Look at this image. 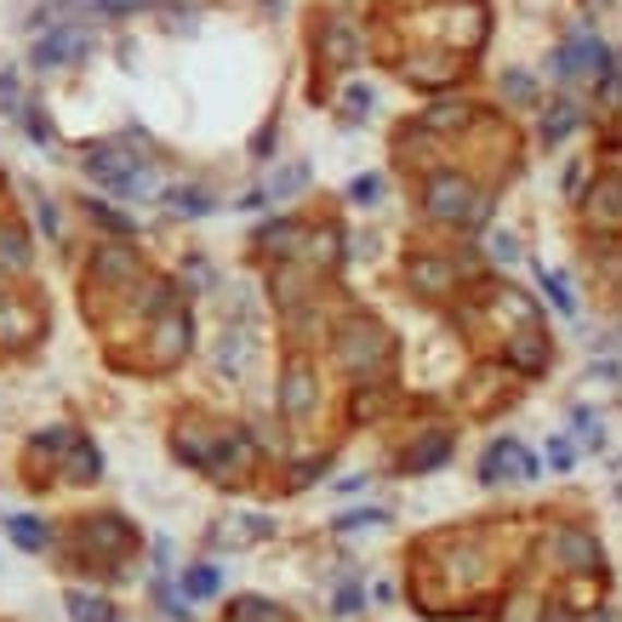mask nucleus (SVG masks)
Masks as SVG:
<instances>
[{
  "label": "nucleus",
  "instance_id": "f257e3e1",
  "mask_svg": "<svg viewBox=\"0 0 622 622\" xmlns=\"http://www.w3.org/2000/svg\"><path fill=\"white\" fill-rule=\"evenodd\" d=\"M422 212H429V223H445V229L468 235L491 217V194L475 178H463V171H429L422 178Z\"/></svg>",
  "mask_w": 622,
  "mask_h": 622
},
{
  "label": "nucleus",
  "instance_id": "f03ea898",
  "mask_svg": "<svg viewBox=\"0 0 622 622\" xmlns=\"http://www.w3.org/2000/svg\"><path fill=\"white\" fill-rule=\"evenodd\" d=\"M549 554L560 577H606V549L583 519H565V526L549 531Z\"/></svg>",
  "mask_w": 622,
  "mask_h": 622
},
{
  "label": "nucleus",
  "instance_id": "7ed1b4c3",
  "mask_svg": "<svg viewBox=\"0 0 622 622\" xmlns=\"http://www.w3.org/2000/svg\"><path fill=\"white\" fill-rule=\"evenodd\" d=\"M388 360H394V337L378 326V320H366V314H355L348 326L337 332V366H348V371H388Z\"/></svg>",
  "mask_w": 622,
  "mask_h": 622
},
{
  "label": "nucleus",
  "instance_id": "20e7f679",
  "mask_svg": "<svg viewBox=\"0 0 622 622\" xmlns=\"http://www.w3.org/2000/svg\"><path fill=\"white\" fill-rule=\"evenodd\" d=\"M406 275H411V286L422 291V297H457V286L468 280V263L463 258H434V252H417L411 263H406Z\"/></svg>",
  "mask_w": 622,
  "mask_h": 622
},
{
  "label": "nucleus",
  "instance_id": "39448f33",
  "mask_svg": "<svg viewBox=\"0 0 622 622\" xmlns=\"http://www.w3.org/2000/svg\"><path fill=\"white\" fill-rule=\"evenodd\" d=\"M583 217L600 235H622V171L617 166H606L600 178H594V189L583 194Z\"/></svg>",
  "mask_w": 622,
  "mask_h": 622
},
{
  "label": "nucleus",
  "instance_id": "423d86ee",
  "mask_svg": "<svg viewBox=\"0 0 622 622\" xmlns=\"http://www.w3.org/2000/svg\"><path fill=\"white\" fill-rule=\"evenodd\" d=\"M537 480V457L519 440H491L480 457V486H503V480Z\"/></svg>",
  "mask_w": 622,
  "mask_h": 622
},
{
  "label": "nucleus",
  "instance_id": "0eeeda50",
  "mask_svg": "<svg viewBox=\"0 0 622 622\" xmlns=\"http://www.w3.org/2000/svg\"><path fill=\"white\" fill-rule=\"evenodd\" d=\"M549 332L542 326H519V332H509L503 337V366L509 371H519V378H542V371H549Z\"/></svg>",
  "mask_w": 622,
  "mask_h": 622
},
{
  "label": "nucleus",
  "instance_id": "6e6552de",
  "mask_svg": "<svg viewBox=\"0 0 622 622\" xmlns=\"http://www.w3.org/2000/svg\"><path fill=\"white\" fill-rule=\"evenodd\" d=\"M611 69V52L600 35H571L560 52H554V74L560 81H571V74H606Z\"/></svg>",
  "mask_w": 622,
  "mask_h": 622
},
{
  "label": "nucleus",
  "instance_id": "1a4fd4ad",
  "mask_svg": "<svg viewBox=\"0 0 622 622\" xmlns=\"http://www.w3.org/2000/svg\"><path fill=\"white\" fill-rule=\"evenodd\" d=\"M314 406V366L309 360H286L280 371V411L286 417H309Z\"/></svg>",
  "mask_w": 622,
  "mask_h": 622
},
{
  "label": "nucleus",
  "instance_id": "9d476101",
  "mask_svg": "<svg viewBox=\"0 0 622 622\" xmlns=\"http://www.w3.org/2000/svg\"><path fill=\"white\" fill-rule=\"evenodd\" d=\"M74 58H86V35H81V29H58V35H46V40L35 46V63H40V69H63V63H74Z\"/></svg>",
  "mask_w": 622,
  "mask_h": 622
},
{
  "label": "nucleus",
  "instance_id": "9b49d317",
  "mask_svg": "<svg viewBox=\"0 0 622 622\" xmlns=\"http://www.w3.org/2000/svg\"><path fill=\"white\" fill-rule=\"evenodd\" d=\"M445 457H452V429H429V440L411 445V452L400 457L406 475H429V468H440Z\"/></svg>",
  "mask_w": 622,
  "mask_h": 622
},
{
  "label": "nucleus",
  "instance_id": "f8f14e48",
  "mask_svg": "<svg viewBox=\"0 0 622 622\" xmlns=\"http://www.w3.org/2000/svg\"><path fill=\"white\" fill-rule=\"evenodd\" d=\"M97 475H104V457H97V445H92V440H74L69 457H63V480H69V486H92Z\"/></svg>",
  "mask_w": 622,
  "mask_h": 622
},
{
  "label": "nucleus",
  "instance_id": "ddd939ff",
  "mask_svg": "<svg viewBox=\"0 0 622 622\" xmlns=\"http://www.w3.org/2000/svg\"><path fill=\"white\" fill-rule=\"evenodd\" d=\"M577 127H583V115H577V104H571V97H560V104L542 109V143H565Z\"/></svg>",
  "mask_w": 622,
  "mask_h": 622
},
{
  "label": "nucleus",
  "instance_id": "4468645a",
  "mask_svg": "<svg viewBox=\"0 0 622 622\" xmlns=\"http://www.w3.org/2000/svg\"><path fill=\"white\" fill-rule=\"evenodd\" d=\"M166 201H171V212H178V217H206L212 212V194L206 189H171Z\"/></svg>",
  "mask_w": 622,
  "mask_h": 622
},
{
  "label": "nucleus",
  "instance_id": "2eb2a0df",
  "mask_svg": "<svg viewBox=\"0 0 622 622\" xmlns=\"http://www.w3.org/2000/svg\"><path fill=\"white\" fill-rule=\"evenodd\" d=\"M183 594H189V600H206V594H217V571H212V565H189V571H183Z\"/></svg>",
  "mask_w": 622,
  "mask_h": 622
},
{
  "label": "nucleus",
  "instance_id": "dca6fc26",
  "mask_svg": "<svg viewBox=\"0 0 622 622\" xmlns=\"http://www.w3.org/2000/svg\"><path fill=\"white\" fill-rule=\"evenodd\" d=\"M542 291H549V303H554L560 314H577V297H571L565 275H554V268H542Z\"/></svg>",
  "mask_w": 622,
  "mask_h": 622
},
{
  "label": "nucleus",
  "instance_id": "f3484780",
  "mask_svg": "<svg viewBox=\"0 0 622 622\" xmlns=\"http://www.w3.org/2000/svg\"><path fill=\"white\" fill-rule=\"evenodd\" d=\"M69 611H74V622H109V606L86 600V594H69Z\"/></svg>",
  "mask_w": 622,
  "mask_h": 622
},
{
  "label": "nucleus",
  "instance_id": "a211bd4d",
  "mask_svg": "<svg viewBox=\"0 0 622 622\" xmlns=\"http://www.w3.org/2000/svg\"><path fill=\"white\" fill-rule=\"evenodd\" d=\"M577 434H583L588 452H600V445H606V422L594 417V411H577Z\"/></svg>",
  "mask_w": 622,
  "mask_h": 622
},
{
  "label": "nucleus",
  "instance_id": "6ab92c4d",
  "mask_svg": "<svg viewBox=\"0 0 622 622\" xmlns=\"http://www.w3.org/2000/svg\"><path fill=\"white\" fill-rule=\"evenodd\" d=\"M12 537L23 542V549H46V531H40V519H29V514H23V519H12Z\"/></svg>",
  "mask_w": 622,
  "mask_h": 622
},
{
  "label": "nucleus",
  "instance_id": "aec40b11",
  "mask_svg": "<svg viewBox=\"0 0 622 622\" xmlns=\"http://www.w3.org/2000/svg\"><path fill=\"white\" fill-rule=\"evenodd\" d=\"M549 463H554L560 475H565V468L577 463V445H571V440H560V434H554V440H549Z\"/></svg>",
  "mask_w": 622,
  "mask_h": 622
},
{
  "label": "nucleus",
  "instance_id": "412c9836",
  "mask_svg": "<svg viewBox=\"0 0 622 622\" xmlns=\"http://www.w3.org/2000/svg\"><path fill=\"white\" fill-rule=\"evenodd\" d=\"M378 194H383V178H355V183H348V201H378Z\"/></svg>",
  "mask_w": 622,
  "mask_h": 622
},
{
  "label": "nucleus",
  "instance_id": "4be33fe9",
  "mask_svg": "<svg viewBox=\"0 0 622 622\" xmlns=\"http://www.w3.org/2000/svg\"><path fill=\"white\" fill-rule=\"evenodd\" d=\"M503 97H514V104H531L537 86L526 81V74H509V81H503Z\"/></svg>",
  "mask_w": 622,
  "mask_h": 622
},
{
  "label": "nucleus",
  "instance_id": "5701e85b",
  "mask_svg": "<svg viewBox=\"0 0 622 622\" xmlns=\"http://www.w3.org/2000/svg\"><path fill=\"white\" fill-rule=\"evenodd\" d=\"M514 258H519V240L514 235H497L491 240V263H514Z\"/></svg>",
  "mask_w": 622,
  "mask_h": 622
},
{
  "label": "nucleus",
  "instance_id": "b1692460",
  "mask_svg": "<svg viewBox=\"0 0 622 622\" xmlns=\"http://www.w3.org/2000/svg\"><path fill=\"white\" fill-rule=\"evenodd\" d=\"M137 7H155V0H97V12H137Z\"/></svg>",
  "mask_w": 622,
  "mask_h": 622
},
{
  "label": "nucleus",
  "instance_id": "393cba45",
  "mask_svg": "<svg viewBox=\"0 0 622 622\" xmlns=\"http://www.w3.org/2000/svg\"><path fill=\"white\" fill-rule=\"evenodd\" d=\"M371 109V92L366 86H348V115H366Z\"/></svg>",
  "mask_w": 622,
  "mask_h": 622
},
{
  "label": "nucleus",
  "instance_id": "a878e982",
  "mask_svg": "<svg viewBox=\"0 0 622 622\" xmlns=\"http://www.w3.org/2000/svg\"><path fill=\"white\" fill-rule=\"evenodd\" d=\"M337 611H343V617H348V611H360V594H355V588H343V594H337Z\"/></svg>",
  "mask_w": 622,
  "mask_h": 622
},
{
  "label": "nucleus",
  "instance_id": "bb28decb",
  "mask_svg": "<svg viewBox=\"0 0 622 622\" xmlns=\"http://www.w3.org/2000/svg\"><path fill=\"white\" fill-rule=\"evenodd\" d=\"M0 303H12V297H7V286H0Z\"/></svg>",
  "mask_w": 622,
  "mask_h": 622
}]
</instances>
